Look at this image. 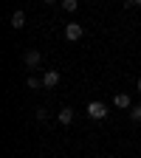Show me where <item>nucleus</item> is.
<instances>
[{"label": "nucleus", "instance_id": "7ed1b4c3", "mask_svg": "<svg viewBox=\"0 0 141 158\" xmlns=\"http://www.w3.org/2000/svg\"><path fill=\"white\" fill-rule=\"evenodd\" d=\"M23 59H26V68H39V62H43V54H39L37 48H28Z\"/></svg>", "mask_w": 141, "mask_h": 158}, {"label": "nucleus", "instance_id": "0eeeda50", "mask_svg": "<svg viewBox=\"0 0 141 158\" xmlns=\"http://www.w3.org/2000/svg\"><path fill=\"white\" fill-rule=\"evenodd\" d=\"M56 118H59V124H71L73 122V110L71 107H62V110L56 113Z\"/></svg>", "mask_w": 141, "mask_h": 158}, {"label": "nucleus", "instance_id": "39448f33", "mask_svg": "<svg viewBox=\"0 0 141 158\" xmlns=\"http://www.w3.org/2000/svg\"><path fill=\"white\" fill-rule=\"evenodd\" d=\"M9 23H11V28H17V31H20V28H26V11H20V9H17V11L11 14Z\"/></svg>", "mask_w": 141, "mask_h": 158}, {"label": "nucleus", "instance_id": "423d86ee", "mask_svg": "<svg viewBox=\"0 0 141 158\" xmlns=\"http://www.w3.org/2000/svg\"><path fill=\"white\" fill-rule=\"evenodd\" d=\"M113 105H116V107H122V110L133 107V105H130V93H116V96H113Z\"/></svg>", "mask_w": 141, "mask_h": 158}, {"label": "nucleus", "instance_id": "6e6552de", "mask_svg": "<svg viewBox=\"0 0 141 158\" xmlns=\"http://www.w3.org/2000/svg\"><path fill=\"white\" fill-rule=\"evenodd\" d=\"M62 9H65L68 14H73V11L79 9V3H76V0H62Z\"/></svg>", "mask_w": 141, "mask_h": 158}, {"label": "nucleus", "instance_id": "f8f14e48", "mask_svg": "<svg viewBox=\"0 0 141 158\" xmlns=\"http://www.w3.org/2000/svg\"><path fill=\"white\" fill-rule=\"evenodd\" d=\"M130 6H141V0H124V9H130Z\"/></svg>", "mask_w": 141, "mask_h": 158}, {"label": "nucleus", "instance_id": "ddd939ff", "mask_svg": "<svg viewBox=\"0 0 141 158\" xmlns=\"http://www.w3.org/2000/svg\"><path fill=\"white\" fill-rule=\"evenodd\" d=\"M43 3H48V6H54V3H56V0H43Z\"/></svg>", "mask_w": 141, "mask_h": 158}, {"label": "nucleus", "instance_id": "f03ea898", "mask_svg": "<svg viewBox=\"0 0 141 158\" xmlns=\"http://www.w3.org/2000/svg\"><path fill=\"white\" fill-rule=\"evenodd\" d=\"M88 116L96 118V122H99V118H105V116H107V105H105V102H90V105H88Z\"/></svg>", "mask_w": 141, "mask_h": 158}, {"label": "nucleus", "instance_id": "9b49d317", "mask_svg": "<svg viewBox=\"0 0 141 158\" xmlns=\"http://www.w3.org/2000/svg\"><path fill=\"white\" fill-rule=\"evenodd\" d=\"M37 118H39V122H45V118H48V110L39 107V110H37Z\"/></svg>", "mask_w": 141, "mask_h": 158}, {"label": "nucleus", "instance_id": "20e7f679", "mask_svg": "<svg viewBox=\"0 0 141 158\" xmlns=\"http://www.w3.org/2000/svg\"><path fill=\"white\" fill-rule=\"evenodd\" d=\"M59 85V71H45L43 73V88H56Z\"/></svg>", "mask_w": 141, "mask_h": 158}, {"label": "nucleus", "instance_id": "4468645a", "mask_svg": "<svg viewBox=\"0 0 141 158\" xmlns=\"http://www.w3.org/2000/svg\"><path fill=\"white\" fill-rule=\"evenodd\" d=\"M135 88H138V93H141V79H138V82H135Z\"/></svg>", "mask_w": 141, "mask_h": 158}, {"label": "nucleus", "instance_id": "f257e3e1", "mask_svg": "<svg viewBox=\"0 0 141 158\" xmlns=\"http://www.w3.org/2000/svg\"><path fill=\"white\" fill-rule=\"evenodd\" d=\"M82 34H85L82 23H68V26H65V40H71V43H76V40H82Z\"/></svg>", "mask_w": 141, "mask_h": 158}, {"label": "nucleus", "instance_id": "1a4fd4ad", "mask_svg": "<svg viewBox=\"0 0 141 158\" xmlns=\"http://www.w3.org/2000/svg\"><path fill=\"white\" fill-rule=\"evenodd\" d=\"M130 118H133V122H141V105H133L130 107Z\"/></svg>", "mask_w": 141, "mask_h": 158}, {"label": "nucleus", "instance_id": "9d476101", "mask_svg": "<svg viewBox=\"0 0 141 158\" xmlns=\"http://www.w3.org/2000/svg\"><path fill=\"white\" fill-rule=\"evenodd\" d=\"M28 88H31V90L43 88V79H37V76H28Z\"/></svg>", "mask_w": 141, "mask_h": 158}]
</instances>
